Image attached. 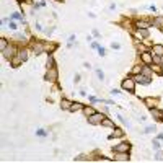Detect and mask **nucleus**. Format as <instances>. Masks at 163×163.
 I'll list each match as a JSON object with an SVG mask.
<instances>
[{
  "instance_id": "nucleus-1",
  "label": "nucleus",
  "mask_w": 163,
  "mask_h": 163,
  "mask_svg": "<svg viewBox=\"0 0 163 163\" xmlns=\"http://www.w3.org/2000/svg\"><path fill=\"white\" fill-rule=\"evenodd\" d=\"M18 51H20V47H18V46H15L13 42H10V44L7 46V47L3 49V51H0V52H2L3 59H7V60L10 62V60H12L13 57H15L17 54H18Z\"/></svg>"
},
{
  "instance_id": "nucleus-2",
  "label": "nucleus",
  "mask_w": 163,
  "mask_h": 163,
  "mask_svg": "<svg viewBox=\"0 0 163 163\" xmlns=\"http://www.w3.org/2000/svg\"><path fill=\"white\" fill-rule=\"evenodd\" d=\"M44 80L47 83H57V80H59V70H57V67L47 69L46 74H44Z\"/></svg>"
},
{
  "instance_id": "nucleus-3",
  "label": "nucleus",
  "mask_w": 163,
  "mask_h": 163,
  "mask_svg": "<svg viewBox=\"0 0 163 163\" xmlns=\"http://www.w3.org/2000/svg\"><path fill=\"white\" fill-rule=\"evenodd\" d=\"M136 80L132 79V77H129V79H124L122 83H121V88L124 91H129V93H136Z\"/></svg>"
},
{
  "instance_id": "nucleus-4",
  "label": "nucleus",
  "mask_w": 163,
  "mask_h": 163,
  "mask_svg": "<svg viewBox=\"0 0 163 163\" xmlns=\"http://www.w3.org/2000/svg\"><path fill=\"white\" fill-rule=\"evenodd\" d=\"M132 36H134V39H137V41H144V39H148L150 33H148V28H142V30L136 28V31H132Z\"/></svg>"
},
{
  "instance_id": "nucleus-5",
  "label": "nucleus",
  "mask_w": 163,
  "mask_h": 163,
  "mask_svg": "<svg viewBox=\"0 0 163 163\" xmlns=\"http://www.w3.org/2000/svg\"><path fill=\"white\" fill-rule=\"evenodd\" d=\"M106 117V114L104 113H95V114H91L90 117H87L88 119V124H91V126H100L101 122H103V119Z\"/></svg>"
},
{
  "instance_id": "nucleus-6",
  "label": "nucleus",
  "mask_w": 163,
  "mask_h": 163,
  "mask_svg": "<svg viewBox=\"0 0 163 163\" xmlns=\"http://www.w3.org/2000/svg\"><path fill=\"white\" fill-rule=\"evenodd\" d=\"M31 51H33L34 55H41L42 52H46L44 41H34V42H31Z\"/></svg>"
},
{
  "instance_id": "nucleus-7",
  "label": "nucleus",
  "mask_w": 163,
  "mask_h": 163,
  "mask_svg": "<svg viewBox=\"0 0 163 163\" xmlns=\"http://www.w3.org/2000/svg\"><path fill=\"white\" fill-rule=\"evenodd\" d=\"M139 59H140V62H142V64H145V65H152V64H153V54H152V51L140 52Z\"/></svg>"
},
{
  "instance_id": "nucleus-8",
  "label": "nucleus",
  "mask_w": 163,
  "mask_h": 163,
  "mask_svg": "<svg viewBox=\"0 0 163 163\" xmlns=\"http://www.w3.org/2000/svg\"><path fill=\"white\" fill-rule=\"evenodd\" d=\"M131 148H132V144L131 142H121V144H116L114 147H113V152H131Z\"/></svg>"
},
{
  "instance_id": "nucleus-9",
  "label": "nucleus",
  "mask_w": 163,
  "mask_h": 163,
  "mask_svg": "<svg viewBox=\"0 0 163 163\" xmlns=\"http://www.w3.org/2000/svg\"><path fill=\"white\" fill-rule=\"evenodd\" d=\"M134 26L139 28V30H142V28H150V26H153V23H152V20H148V18H140V20L134 21Z\"/></svg>"
},
{
  "instance_id": "nucleus-10",
  "label": "nucleus",
  "mask_w": 163,
  "mask_h": 163,
  "mask_svg": "<svg viewBox=\"0 0 163 163\" xmlns=\"http://www.w3.org/2000/svg\"><path fill=\"white\" fill-rule=\"evenodd\" d=\"M132 79L136 80V83H140V85H150V82H152V77H147V75H144V74L132 75Z\"/></svg>"
},
{
  "instance_id": "nucleus-11",
  "label": "nucleus",
  "mask_w": 163,
  "mask_h": 163,
  "mask_svg": "<svg viewBox=\"0 0 163 163\" xmlns=\"http://www.w3.org/2000/svg\"><path fill=\"white\" fill-rule=\"evenodd\" d=\"M113 160H114V161H121V163L129 161V160H131L129 152H116V153H114V157H113Z\"/></svg>"
},
{
  "instance_id": "nucleus-12",
  "label": "nucleus",
  "mask_w": 163,
  "mask_h": 163,
  "mask_svg": "<svg viewBox=\"0 0 163 163\" xmlns=\"http://www.w3.org/2000/svg\"><path fill=\"white\" fill-rule=\"evenodd\" d=\"M142 101H144V104L147 106L148 109H152V108H157V104H158V100H157V98H152V96H145Z\"/></svg>"
},
{
  "instance_id": "nucleus-13",
  "label": "nucleus",
  "mask_w": 163,
  "mask_h": 163,
  "mask_svg": "<svg viewBox=\"0 0 163 163\" xmlns=\"http://www.w3.org/2000/svg\"><path fill=\"white\" fill-rule=\"evenodd\" d=\"M59 47V44L57 42H51V41H44V49H46V52L47 54H52V52H55V49Z\"/></svg>"
},
{
  "instance_id": "nucleus-14",
  "label": "nucleus",
  "mask_w": 163,
  "mask_h": 163,
  "mask_svg": "<svg viewBox=\"0 0 163 163\" xmlns=\"http://www.w3.org/2000/svg\"><path fill=\"white\" fill-rule=\"evenodd\" d=\"M122 137H124V131L121 127H114L113 132H111V136H109V139H122Z\"/></svg>"
},
{
  "instance_id": "nucleus-15",
  "label": "nucleus",
  "mask_w": 163,
  "mask_h": 163,
  "mask_svg": "<svg viewBox=\"0 0 163 163\" xmlns=\"http://www.w3.org/2000/svg\"><path fill=\"white\" fill-rule=\"evenodd\" d=\"M18 57L21 59V60H23V62H26L28 60V57H30V51H28V49L26 47H20V51H18Z\"/></svg>"
},
{
  "instance_id": "nucleus-16",
  "label": "nucleus",
  "mask_w": 163,
  "mask_h": 163,
  "mask_svg": "<svg viewBox=\"0 0 163 163\" xmlns=\"http://www.w3.org/2000/svg\"><path fill=\"white\" fill-rule=\"evenodd\" d=\"M150 114H152L153 119H157V121H161V119H163V111L158 109V108H152L150 109Z\"/></svg>"
},
{
  "instance_id": "nucleus-17",
  "label": "nucleus",
  "mask_w": 163,
  "mask_h": 163,
  "mask_svg": "<svg viewBox=\"0 0 163 163\" xmlns=\"http://www.w3.org/2000/svg\"><path fill=\"white\" fill-rule=\"evenodd\" d=\"M74 101H70L69 98H60V109L64 111H70V106H72Z\"/></svg>"
},
{
  "instance_id": "nucleus-18",
  "label": "nucleus",
  "mask_w": 163,
  "mask_h": 163,
  "mask_svg": "<svg viewBox=\"0 0 163 163\" xmlns=\"http://www.w3.org/2000/svg\"><path fill=\"white\" fill-rule=\"evenodd\" d=\"M150 51H152L153 55H158V57H161V55H163V44H153Z\"/></svg>"
},
{
  "instance_id": "nucleus-19",
  "label": "nucleus",
  "mask_w": 163,
  "mask_h": 163,
  "mask_svg": "<svg viewBox=\"0 0 163 163\" xmlns=\"http://www.w3.org/2000/svg\"><path fill=\"white\" fill-rule=\"evenodd\" d=\"M82 113H83V114L87 116V117H90L91 114H95V113H96V109H95L91 104H85V106H83V109H82Z\"/></svg>"
},
{
  "instance_id": "nucleus-20",
  "label": "nucleus",
  "mask_w": 163,
  "mask_h": 163,
  "mask_svg": "<svg viewBox=\"0 0 163 163\" xmlns=\"http://www.w3.org/2000/svg\"><path fill=\"white\" fill-rule=\"evenodd\" d=\"M152 23L155 28H158V30H163V15H158L152 20Z\"/></svg>"
},
{
  "instance_id": "nucleus-21",
  "label": "nucleus",
  "mask_w": 163,
  "mask_h": 163,
  "mask_svg": "<svg viewBox=\"0 0 163 163\" xmlns=\"http://www.w3.org/2000/svg\"><path fill=\"white\" fill-rule=\"evenodd\" d=\"M13 38H15L18 42H21V44H26V42H28V39H26L25 34H21V33H18V31H13Z\"/></svg>"
},
{
  "instance_id": "nucleus-22",
  "label": "nucleus",
  "mask_w": 163,
  "mask_h": 163,
  "mask_svg": "<svg viewBox=\"0 0 163 163\" xmlns=\"http://www.w3.org/2000/svg\"><path fill=\"white\" fill-rule=\"evenodd\" d=\"M83 103H80V101H74L72 103V106H70V113H77V111H82L83 109Z\"/></svg>"
},
{
  "instance_id": "nucleus-23",
  "label": "nucleus",
  "mask_w": 163,
  "mask_h": 163,
  "mask_svg": "<svg viewBox=\"0 0 163 163\" xmlns=\"http://www.w3.org/2000/svg\"><path fill=\"white\" fill-rule=\"evenodd\" d=\"M52 67H55L54 54H47V59H46V69H52Z\"/></svg>"
},
{
  "instance_id": "nucleus-24",
  "label": "nucleus",
  "mask_w": 163,
  "mask_h": 163,
  "mask_svg": "<svg viewBox=\"0 0 163 163\" xmlns=\"http://www.w3.org/2000/svg\"><path fill=\"white\" fill-rule=\"evenodd\" d=\"M142 67H144V64H142V62L137 64V65H134V67L131 69V77H132V75H137V74L142 72Z\"/></svg>"
},
{
  "instance_id": "nucleus-25",
  "label": "nucleus",
  "mask_w": 163,
  "mask_h": 163,
  "mask_svg": "<svg viewBox=\"0 0 163 163\" xmlns=\"http://www.w3.org/2000/svg\"><path fill=\"white\" fill-rule=\"evenodd\" d=\"M101 126H104V127H109V129H114V121L113 119H109V117H104L103 119V122H101Z\"/></svg>"
},
{
  "instance_id": "nucleus-26",
  "label": "nucleus",
  "mask_w": 163,
  "mask_h": 163,
  "mask_svg": "<svg viewBox=\"0 0 163 163\" xmlns=\"http://www.w3.org/2000/svg\"><path fill=\"white\" fill-rule=\"evenodd\" d=\"M21 64H23V60H21V59L18 57V55H15V57H13V59L10 60V65H12V67H20Z\"/></svg>"
},
{
  "instance_id": "nucleus-27",
  "label": "nucleus",
  "mask_w": 163,
  "mask_h": 163,
  "mask_svg": "<svg viewBox=\"0 0 163 163\" xmlns=\"http://www.w3.org/2000/svg\"><path fill=\"white\" fill-rule=\"evenodd\" d=\"M8 44H10V41L7 39V38H2V39H0V51H3V49L8 46Z\"/></svg>"
},
{
  "instance_id": "nucleus-28",
  "label": "nucleus",
  "mask_w": 163,
  "mask_h": 163,
  "mask_svg": "<svg viewBox=\"0 0 163 163\" xmlns=\"http://www.w3.org/2000/svg\"><path fill=\"white\" fill-rule=\"evenodd\" d=\"M8 28H10L12 31H17V30H18V23H17L15 20H10V21H8Z\"/></svg>"
},
{
  "instance_id": "nucleus-29",
  "label": "nucleus",
  "mask_w": 163,
  "mask_h": 163,
  "mask_svg": "<svg viewBox=\"0 0 163 163\" xmlns=\"http://www.w3.org/2000/svg\"><path fill=\"white\" fill-rule=\"evenodd\" d=\"M95 74H96V77H98V80H104V72H103V70L101 69H95Z\"/></svg>"
},
{
  "instance_id": "nucleus-30",
  "label": "nucleus",
  "mask_w": 163,
  "mask_h": 163,
  "mask_svg": "<svg viewBox=\"0 0 163 163\" xmlns=\"http://www.w3.org/2000/svg\"><path fill=\"white\" fill-rule=\"evenodd\" d=\"M47 134H49V132H47V131H44V129H38V131H36V136H38V137H41V139L47 137Z\"/></svg>"
},
{
  "instance_id": "nucleus-31",
  "label": "nucleus",
  "mask_w": 163,
  "mask_h": 163,
  "mask_svg": "<svg viewBox=\"0 0 163 163\" xmlns=\"http://www.w3.org/2000/svg\"><path fill=\"white\" fill-rule=\"evenodd\" d=\"M160 147H161V145H160V140L155 139L153 142H152V148H153V150H160Z\"/></svg>"
},
{
  "instance_id": "nucleus-32",
  "label": "nucleus",
  "mask_w": 163,
  "mask_h": 163,
  "mask_svg": "<svg viewBox=\"0 0 163 163\" xmlns=\"http://www.w3.org/2000/svg\"><path fill=\"white\" fill-rule=\"evenodd\" d=\"M157 131V127H152V126H148V127H145V131H144V134H152V132H155Z\"/></svg>"
},
{
  "instance_id": "nucleus-33",
  "label": "nucleus",
  "mask_w": 163,
  "mask_h": 163,
  "mask_svg": "<svg viewBox=\"0 0 163 163\" xmlns=\"http://www.w3.org/2000/svg\"><path fill=\"white\" fill-rule=\"evenodd\" d=\"M157 161H161L163 160V152H160V150H157V153H155V157H153Z\"/></svg>"
},
{
  "instance_id": "nucleus-34",
  "label": "nucleus",
  "mask_w": 163,
  "mask_h": 163,
  "mask_svg": "<svg viewBox=\"0 0 163 163\" xmlns=\"http://www.w3.org/2000/svg\"><path fill=\"white\" fill-rule=\"evenodd\" d=\"M96 51H98V55H101V57H104V55H106V49H104V47H101V46L98 47Z\"/></svg>"
},
{
  "instance_id": "nucleus-35",
  "label": "nucleus",
  "mask_w": 163,
  "mask_h": 163,
  "mask_svg": "<svg viewBox=\"0 0 163 163\" xmlns=\"http://www.w3.org/2000/svg\"><path fill=\"white\" fill-rule=\"evenodd\" d=\"M75 161H88V157H85V155H80V157H75Z\"/></svg>"
},
{
  "instance_id": "nucleus-36",
  "label": "nucleus",
  "mask_w": 163,
  "mask_h": 163,
  "mask_svg": "<svg viewBox=\"0 0 163 163\" xmlns=\"http://www.w3.org/2000/svg\"><path fill=\"white\" fill-rule=\"evenodd\" d=\"M111 47H113V49H121V44H119V42H114V41H113V42H111Z\"/></svg>"
},
{
  "instance_id": "nucleus-37",
  "label": "nucleus",
  "mask_w": 163,
  "mask_h": 163,
  "mask_svg": "<svg viewBox=\"0 0 163 163\" xmlns=\"http://www.w3.org/2000/svg\"><path fill=\"white\" fill-rule=\"evenodd\" d=\"M93 36H95V38H98V39H100V38H101V33L98 31V30H93Z\"/></svg>"
},
{
  "instance_id": "nucleus-38",
  "label": "nucleus",
  "mask_w": 163,
  "mask_h": 163,
  "mask_svg": "<svg viewBox=\"0 0 163 163\" xmlns=\"http://www.w3.org/2000/svg\"><path fill=\"white\" fill-rule=\"evenodd\" d=\"M42 31H44L46 34H51V33L54 31V28H44V30H42Z\"/></svg>"
},
{
  "instance_id": "nucleus-39",
  "label": "nucleus",
  "mask_w": 163,
  "mask_h": 163,
  "mask_svg": "<svg viewBox=\"0 0 163 163\" xmlns=\"http://www.w3.org/2000/svg\"><path fill=\"white\" fill-rule=\"evenodd\" d=\"M148 10H150V12H157V7H155V5H150V7H148Z\"/></svg>"
},
{
  "instance_id": "nucleus-40",
  "label": "nucleus",
  "mask_w": 163,
  "mask_h": 163,
  "mask_svg": "<svg viewBox=\"0 0 163 163\" xmlns=\"http://www.w3.org/2000/svg\"><path fill=\"white\" fill-rule=\"evenodd\" d=\"M100 47V44H98V42H91V49H98Z\"/></svg>"
},
{
  "instance_id": "nucleus-41",
  "label": "nucleus",
  "mask_w": 163,
  "mask_h": 163,
  "mask_svg": "<svg viewBox=\"0 0 163 163\" xmlns=\"http://www.w3.org/2000/svg\"><path fill=\"white\" fill-rule=\"evenodd\" d=\"M80 79H82V77H80L79 74H77V75H75V79H74V82H75V83H79V82H80Z\"/></svg>"
},
{
  "instance_id": "nucleus-42",
  "label": "nucleus",
  "mask_w": 163,
  "mask_h": 163,
  "mask_svg": "<svg viewBox=\"0 0 163 163\" xmlns=\"http://www.w3.org/2000/svg\"><path fill=\"white\" fill-rule=\"evenodd\" d=\"M109 93H111V95H117V93H119V90H117V88H113Z\"/></svg>"
},
{
  "instance_id": "nucleus-43",
  "label": "nucleus",
  "mask_w": 163,
  "mask_h": 163,
  "mask_svg": "<svg viewBox=\"0 0 163 163\" xmlns=\"http://www.w3.org/2000/svg\"><path fill=\"white\" fill-rule=\"evenodd\" d=\"M83 67H85V69H91V65H90L88 62H85V64H83Z\"/></svg>"
},
{
  "instance_id": "nucleus-44",
  "label": "nucleus",
  "mask_w": 163,
  "mask_h": 163,
  "mask_svg": "<svg viewBox=\"0 0 163 163\" xmlns=\"http://www.w3.org/2000/svg\"><path fill=\"white\" fill-rule=\"evenodd\" d=\"M79 93H80L82 96H87V91H85V90H80V91H79Z\"/></svg>"
},
{
  "instance_id": "nucleus-45",
  "label": "nucleus",
  "mask_w": 163,
  "mask_h": 163,
  "mask_svg": "<svg viewBox=\"0 0 163 163\" xmlns=\"http://www.w3.org/2000/svg\"><path fill=\"white\" fill-rule=\"evenodd\" d=\"M101 111L104 113V114H108V108H106V106H103V108H101Z\"/></svg>"
},
{
  "instance_id": "nucleus-46",
  "label": "nucleus",
  "mask_w": 163,
  "mask_h": 163,
  "mask_svg": "<svg viewBox=\"0 0 163 163\" xmlns=\"http://www.w3.org/2000/svg\"><path fill=\"white\" fill-rule=\"evenodd\" d=\"M157 139H158V140H163V132H160V134H158Z\"/></svg>"
},
{
  "instance_id": "nucleus-47",
  "label": "nucleus",
  "mask_w": 163,
  "mask_h": 163,
  "mask_svg": "<svg viewBox=\"0 0 163 163\" xmlns=\"http://www.w3.org/2000/svg\"><path fill=\"white\" fill-rule=\"evenodd\" d=\"M160 65H161V69H163V55H161V59H160Z\"/></svg>"
},
{
  "instance_id": "nucleus-48",
  "label": "nucleus",
  "mask_w": 163,
  "mask_h": 163,
  "mask_svg": "<svg viewBox=\"0 0 163 163\" xmlns=\"http://www.w3.org/2000/svg\"><path fill=\"white\" fill-rule=\"evenodd\" d=\"M161 121H163V119H161Z\"/></svg>"
}]
</instances>
